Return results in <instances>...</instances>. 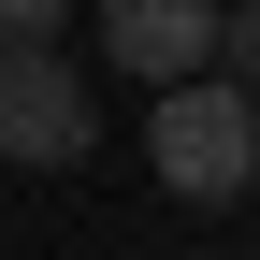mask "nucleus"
Listing matches in <instances>:
<instances>
[{
    "label": "nucleus",
    "instance_id": "nucleus-1",
    "mask_svg": "<svg viewBox=\"0 0 260 260\" xmlns=\"http://www.w3.org/2000/svg\"><path fill=\"white\" fill-rule=\"evenodd\" d=\"M145 145H159V188H188V203H246V188H260V102H246V73H174Z\"/></svg>",
    "mask_w": 260,
    "mask_h": 260
},
{
    "label": "nucleus",
    "instance_id": "nucleus-2",
    "mask_svg": "<svg viewBox=\"0 0 260 260\" xmlns=\"http://www.w3.org/2000/svg\"><path fill=\"white\" fill-rule=\"evenodd\" d=\"M102 145V102H87V73L58 44H0V159H29V174H73V159Z\"/></svg>",
    "mask_w": 260,
    "mask_h": 260
},
{
    "label": "nucleus",
    "instance_id": "nucleus-3",
    "mask_svg": "<svg viewBox=\"0 0 260 260\" xmlns=\"http://www.w3.org/2000/svg\"><path fill=\"white\" fill-rule=\"evenodd\" d=\"M102 58L145 73V87L203 73V58H217V0H102Z\"/></svg>",
    "mask_w": 260,
    "mask_h": 260
},
{
    "label": "nucleus",
    "instance_id": "nucleus-4",
    "mask_svg": "<svg viewBox=\"0 0 260 260\" xmlns=\"http://www.w3.org/2000/svg\"><path fill=\"white\" fill-rule=\"evenodd\" d=\"M73 29V0H0V44H58Z\"/></svg>",
    "mask_w": 260,
    "mask_h": 260
}]
</instances>
